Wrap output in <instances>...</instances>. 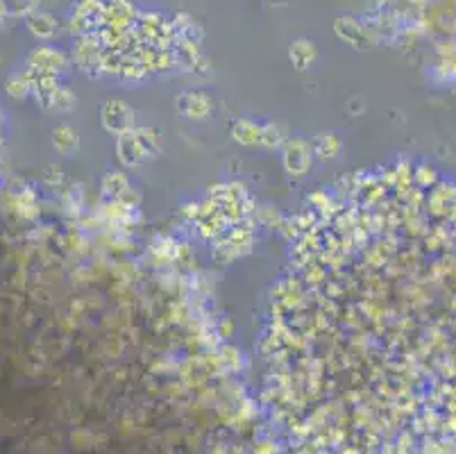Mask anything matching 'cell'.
I'll list each match as a JSON object with an SVG mask.
<instances>
[{
    "label": "cell",
    "instance_id": "6da1fadb",
    "mask_svg": "<svg viewBox=\"0 0 456 454\" xmlns=\"http://www.w3.org/2000/svg\"><path fill=\"white\" fill-rule=\"evenodd\" d=\"M291 57L295 59V62H300L297 66H304L306 62L309 59H313V45L309 43V41H295V43H291Z\"/></svg>",
    "mask_w": 456,
    "mask_h": 454
},
{
    "label": "cell",
    "instance_id": "7a4b0ae2",
    "mask_svg": "<svg viewBox=\"0 0 456 454\" xmlns=\"http://www.w3.org/2000/svg\"><path fill=\"white\" fill-rule=\"evenodd\" d=\"M336 30H339V34L343 36V39H350L352 43H361V30H359V25L355 21L341 18V21L336 23Z\"/></svg>",
    "mask_w": 456,
    "mask_h": 454
},
{
    "label": "cell",
    "instance_id": "3957f363",
    "mask_svg": "<svg viewBox=\"0 0 456 454\" xmlns=\"http://www.w3.org/2000/svg\"><path fill=\"white\" fill-rule=\"evenodd\" d=\"M266 3H284V0H266Z\"/></svg>",
    "mask_w": 456,
    "mask_h": 454
}]
</instances>
